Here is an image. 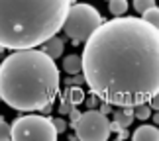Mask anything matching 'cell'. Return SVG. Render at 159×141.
Wrapping results in <instances>:
<instances>
[{
  "label": "cell",
  "instance_id": "1",
  "mask_svg": "<svg viewBox=\"0 0 159 141\" xmlns=\"http://www.w3.org/2000/svg\"><path fill=\"white\" fill-rule=\"evenodd\" d=\"M83 73L90 92L112 106H138L159 92V28L114 16L84 41Z\"/></svg>",
  "mask_w": 159,
  "mask_h": 141
},
{
  "label": "cell",
  "instance_id": "2",
  "mask_svg": "<svg viewBox=\"0 0 159 141\" xmlns=\"http://www.w3.org/2000/svg\"><path fill=\"white\" fill-rule=\"evenodd\" d=\"M59 92V69L43 49H16L0 65V98L18 112L51 106Z\"/></svg>",
  "mask_w": 159,
  "mask_h": 141
},
{
  "label": "cell",
  "instance_id": "3",
  "mask_svg": "<svg viewBox=\"0 0 159 141\" xmlns=\"http://www.w3.org/2000/svg\"><path fill=\"white\" fill-rule=\"evenodd\" d=\"M75 0H0V49L43 45L63 29Z\"/></svg>",
  "mask_w": 159,
  "mask_h": 141
},
{
  "label": "cell",
  "instance_id": "4",
  "mask_svg": "<svg viewBox=\"0 0 159 141\" xmlns=\"http://www.w3.org/2000/svg\"><path fill=\"white\" fill-rule=\"evenodd\" d=\"M102 22L104 20H102L100 12L93 4H87V2L71 4L69 14H67L63 24V32L71 39L73 45H81L98 29Z\"/></svg>",
  "mask_w": 159,
  "mask_h": 141
},
{
  "label": "cell",
  "instance_id": "5",
  "mask_svg": "<svg viewBox=\"0 0 159 141\" xmlns=\"http://www.w3.org/2000/svg\"><path fill=\"white\" fill-rule=\"evenodd\" d=\"M59 135L53 120L38 114H28L16 118L12 124V139L14 141H55Z\"/></svg>",
  "mask_w": 159,
  "mask_h": 141
},
{
  "label": "cell",
  "instance_id": "6",
  "mask_svg": "<svg viewBox=\"0 0 159 141\" xmlns=\"http://www.w3.org/2000/svg\"><path fill=\"white\" fill-rule=\"evenodd\" d=\"M75 130L77 139L81 141H106L112 133V121L106 118L104 112L94 108H89L75 124H71Z\"/></svg>",
  "mask_w": 159,
  "mask_h": 141
},
{
  "label": "cell",
  "instance_id": "7",
  "mask_svg": "<svg viewBox=\"0 0 159 141\" xmlns=\"http://www.w3.org/2000/svg\"><path fill=\"white\" fill-rule=\"evenodd\" d=\"M112 120L118 121L122 127H130L132 121L136 120V116H134V106H116V110L112 112Z\"/></svg>",
  "mask_w": 159,
  "mask_h": 141
},
{
  "label": "cell",
  "instance_id": "8",
  "mask_svg": "<svg viewBox=\"0 0 159 141\" xmlns=\"http://www.w3.org/2000/svg\"><path fill=\"white\" fill-rule=\"evenodd\" d=\"M134 141H159V127L155 126H139L132 133Z\"/></svg>",
  "mask_w": 159,
  "mask_h": 141
},
{
  "label": "cell",
  "instance_id": "9",
  "mask_svg": "<svg viewBox=\"0 0 159 141\" xmlns=\"http://www.w3.org/2000/svg\"><path fill=\"white\" fill-rule=\"evenodd\" d=\"M41 49H43L47 55H51L53 59H57V57H61V55H63L65 41L61 39V37H57V35H53V37H49L43 45H41Z\"/></svg>",
  "mask_w": 159,
  "mask_h": 141
},
{
  "label": "cell",
  "instance_id": "10",
  "mask_svg": "<svg viewBox=\"0 0 159 141\" xmlns=\"http://www.w3.org/2000/svg\"><path fill=\"white\" fill-rule=\"evenodd\" d=\"M63 71L67 75H77V73H83V55H67L63 61Z\"/></svg>",
  "mask_w": 159,
  "mask_h": 141
},
{
  "label": "cell",
  "instance_id": "11",
  "mask_svg": "<svg viewBox=\"0 0 159 141\" xmlns=\"http://www.w3.org/2000/svg\"><path fill=\"white\" fill-rule=\"evenodd\" d=\"M61 100H67V102H71L73 106H79V104H83L84 100H87V96H84L83 88H79V86H67L65 92L61 94Z\"/></svg>",
  "mask_w": 159,
  "mask_h": 141
},
{
  "label": "cell",
  "instance_id": "12",
  "mask_svg": "<svg viewBox=\"0 0 159 141\" xmlns=\"http://www.w3.org/2000/svg\"><path fill=\"white\" fill-rule=\"evenodd\" d=\"M108 10L112 16H124L128 12V0H108Z\"/></svg>",
  "mask_w": 159,
  "mask_h": 141
},
{
  "label": "cell",
  "instance_id": "13",
  "mask_svg": "<svg viewBox=\"0 0 159 141\" xmlns=\"http://www.w3.org/2000/svg\"><path fill=\"white\" fill-rule=\"evenodd\" d=\"M151 112H153V108L149 106L148 102H143V104H138V106H134V116H136V120H151Z\"/></svg>",
  "mask_w": 159,
  "mask_h": 141
},
{
  "label": "cell",
  "instance_id": "14",
  "mask_svg": "<svg viewBox=\"0 0 159 141\" xmlns=\"http://www.w3.org/2000/svg\"><path fill=\"white\" fill-rule=\"evenodd\" d=\"M142 18L145 22H149L151 26H155V28H159V8H149V10H145L143 14H142Z\"/></svg>",
  "mask_w": 159,
  "mask_h": 141
},
{
  "label": "cell",
  "instance_id": "15",
  "mask_svg": "<svg viewBox=\"0 0 159 141\" xmlns=\"http://www.w3.org/2000/svg\"><path fill=\"white\" fill-rule=\"evenodd\" d=\"M153 6H155V0H134V10L138 14H143L145 10L153 8Z\"/></svg>",
  "mask_w": 159,
  "mask_h": 141
},
{
  "label": "cell",
  "instance_id": "16",
  "mask_svg": "<svg viewBox=\"0 0 159 141\" xmlns=\"http://www.w3.org/2000/svg\"><path fill=\"white\" fill-rule=\"evenodd\" d=\"M79 84H87V77H84V73H77V75H71V78H67L65 81V86H79Z\"/></svg>",
  "mask_w": 159,
  "mask_h": 141
},
{
  "label": "cell",
  "instance_id": "17",
  "mask_svg": "<svg viewBox=\"0 0 159 141\" xmlns=\"http://www.w3.org/2000/svg\"><path fill=\"white\" fill-rule=\"evenodd\" d=\"M12 139V126L0 118V141H8Z\"/></svg>",
  "mask_w": 159,
  "mask_h": 141
},
{
  "label": "cell",
  "instance_id": "18",
  "mask_svg": "<svg viewBox=\"0 0 159 141\" xmlns=\"http://www.w3.org/2000/svg\"><path fill=\"white\" fill-rule=\"evenodd\" d=\"M73 108H75V106H73L71 102L63 100V102H61V106H59V114H61V116H69V112H71Z\"/></svg>",
  "mask_w": 159,
  "mask_h": 141
},
{
  "label": "cell",
  "instance_id": "19",
  "mask_svg": "<svg viewBox=\"0 0 159 141\" xmlns=\"http://www.w3.org/2000/svg\"><path fill=\"white\" fill-rule=\"evenodd\" d=\"M53 124H55V127H57V131H59V133H65L67 124H65V120H63V118H53Z\"/></svg>",
  "mask_w": 159,
  "mask_h": 141
},
{
  "label": "cell",
  "instance_id": "20",
  "mask_svg": "<svg viewBox=\"0 0 159 141\" xmlns=\"http://www.w3.org/2000/svg\"><path fill=\"white\" fill-rule=\"evenodd\" d=\"M81 116H83V114H81V112H79V108L75 106V108H73V110H71V112H69V118H71V124H75V121H77L79 118H81Z\"/></svg>",
  "mask_w": 159,
  "mask_h": 141
},
{
  "label": "cell",
  "instance_id": "21",
  "mask_svg": "<svg viewBox=\"0 0 159 141\" xmlns=\"http://www.w3.org/2000/svg\"><path fill=\"white\" fill-rule=\"evenodd\" d=\"M149 106L153 108V112H155V110H159V92H157V94L149 100Z\"/></svg>",
  "mask_w": 159,
  "mask_h": 141
},
{
  "label": "cell",
  "instance_id": "22",
  "mask_svg": "<svg viewBox=\"0 0 159 141\" xmlns=\"http://www.w3.org/2000/svg\"><path fill=\"white\" fill-rule=\"evenodd\" d=\"M84 104H87L89 108H94V106H96V94H93L90 98H87V100H84Z\"/></svg>",
  "mask_w": 159,
  "mask_h": 141
},
{
  "label": "cell",
  "instance_id": "23",
  "mask_svg": "<svg viewBox=\"0 0 159 141\" xmlns=\"http://www.w3.org/2000/svg\"><path fill=\"white\" fill-rule=\"evenodd\" d=\"M128 137V127H122V130L118 131V139L122 141V139H126Z\"/></svg>",
  "mask_w": 159,
  "mask_h": 141
},
{
  "label": "cell",
  "instance_id": "24",
  "mask_svg": "<svg viewBox=\"0 0 159 141\" xmlns=\"http://www.w3.org/2000/svg\"><path fill=\"white\" fill-rule=\"evenodd\" d=\"M151 120H153L155 126H159V110H155V114H151Z\"/></svg>",
  "mask_w": 159,
  "mask_h": 141
},
{
  "label": "cell",
  "instance_id": "25",
  "mask_svg": "<svg viewBox=\"0 0 159 141\" xmlns=\"http://www.w3.org/2000/svg\"><path fill=\"white\" fill-rule=\"evenodd\" d=\"M0 65H2V61H0Z\"/></svg>",
  "mask_w": 159,
  "mask_h": 141
},
{
  "label": "cell",
  "instance_id": "26",
  "mask_svg": "<svg viewBox=\"0 0 159 141\" xmlns=\"http://www.w3.org/2000/svg\"><path fill=\"white\" fill-rule=\"evenodd\" d=\"M0 100H2V98H0Z\"/></svg>",
  "mask_w": 159,
  "mask_h": 141
}]
</instances>
